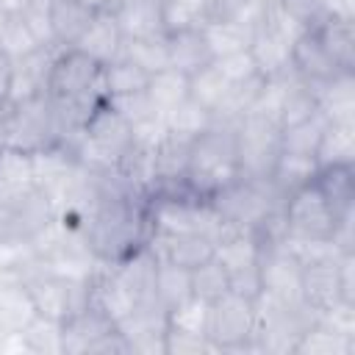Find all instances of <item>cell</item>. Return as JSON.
<instances>
[{
    "mask_svg": "<svg viewBox=\"0 0 355 355\" xmlns=\"http://www.w3.org/2000/svg\"><path fill=\"white\" fill-rule=\"evenodd\" d=\"M83 233L100 263H114L139 250L150 236L147 200L133 194L103 197L89 214Z\"/></svg>",
    "mask_w": 355,
    "mask_h": 355,
    "instance_id": "cell-1",
    "label": "cell"
},
{
    "mask_svg": "<svg viewBox=\"0 0 355 355\" xmlns=\"http://www.w3.org/2000/svg\"><path fill=\"white\" fill-rule=\"evenodd\" d=\"M239 178V158H236V130L233 125L214 122L189 144V166H186V189L208 200L230 180Z\"/></svg>",
    "mask_w": 355,
    "mask_h": 355,
    "instance_id": "cell-2",
    "label": "cell"
},
{
    "mask_svg": "<svg viewBox=\"0 0 355 355\" xmlns=\"http://www.w3.org/2000/svg\"><path fill=\"white\" fill-rule=\"evenodd\" d=\"M208 202L227 225L255 233L266 219H272L275 214L283 211L286 200L277 194V189L269 183V178L258 180V178H241L239 175L225 189L211 194Z\"/></svg>",
    "mask_w": 355,
    "mask_h": 355,
    "instance_id": "cell-3",
    "label": "cell"
},
{
    "mask_svg": "<svg viewBox=\"0 0 355 355\" xmlns=\"http://www.w3.org/2000/svg\"><path fill=\"white\" fill-rule=\"evenodd\" d=\"M31 247H33V252L44 269L67 275V277L89 280L100 269V261L94 258L83 227L69 225L58 216L31 239Z\"/></svg>",
    "mask_w": 355,
    "mask_h": 355,
    "instance_id": "cell-4",
    "label": "cell"
},
{
    "mask_svg": "<svg viewBox=\"0 0 355 355\" xmlns=\"http://www.w3.org/2000/svg\"><path fill=\"white\" fill-rule=\"evenodd\" d=\"M316 322V311L305 302H283L269 294L255 297V333L252 349L261 352H294L300 336Z\"/></svg>",
    "mask_w": 355,
    "mask_h": 355,
    "instance_id": "cell-5",
    "label": "cell"
},
{
    "mask_svg": "<svg viewBox=\"0 0 355 355\" xmlns=\"http://www.w3.org/2000/svg\"><path fill=\"white\" fill-rule=\"evenodd\" d=\"M22 286L33 302V311L55 322H64L92 302V277H67L39 266L22 280Z\"/></svg>",
    "mask_w": 355,
    "mask_h": 355,
    "instance_id": "cell-6",
    "label": "cell"
},
{
    "mask_svg": "<svg viewBox=\"0 0 355 355\" xmlns=\"http://www.w3.org/2000/svg\"><path fill=\"white\" fill-rule=\"evenodd\" d=\"M47 97L53 100H80L100 103L103 94V64L89 58L75 47H61L47 78Z\"/></svg>",
    "mask_w": 355,
    "mask_h": 355,
    "instance_id": "cell-7",
    "label": "cell"
},
{
    "mask_svg": "<svg viewBox=\"0 0 355 355\" xmlns=\"http://www.w3.org/2000/svg\"><path fill=\"white\" fill-rule=\"evenodd\" d=\"M233 130H236L239 175L266 180L280 155V125L269 116L244 114Z\"/></svg>",
    "mask_w": 355,
    "mask_h": 355,
    "instance_id": "cell-8",
    "label": "cell"
},
{
    "mask_svg": "<svg viewBox=\"0 0 355 355\" xmlns=\"http://www.w3.org/2000/svg\"><path fill=\"white\" fill-rule=\"evenodd\" d=\"M252 333H255V300L227 291L208 305L205 336L216 352L252 349Z\"/></svg>",
    "mask_w": 355,
    "mask_h": 355,
    "instance_id": "cell-9",
    "label": "cell"
},
{
    "mask_svg": "<svg viewBox=\"0 0 355 355\" xmlns=\"http://www.w3.org/2000/svg\"><path fill=\"white\" fill-rule=\"evenodd\" d=\"M283 222L288 236L302 239H333L336 227L344 222L336 208L327 202L322 189L316 186V178L286 197L283 202Z\"/></svg>",
    "mask_w": 355,
    "mask_h": 355,
    "instance_id": "cell-10",
    "label": "cell"
},
{
    "mask_svg": "<svg viewBox=\"0 0 355 355\" xmlns=\"http://www.w3.org/2000/svg\"><path fill=\"white\" fill-rule=\"evenodd\" d=\"M55 144V125H53V105L47 94H36L28 100L11 103V128H8V147L22 153H36Z\"/></svg>",
    "mask_w": 355,
    "mask_h": 355,
    "instance_id": "cell-11",
    "label": "cell"
},
{
    "mask_svg": "<svg viewBox=\"0 0 355 355\" xmlns=\"http://www.w3.org/2000/svg\"><path fill=\"white\" fill-rule=\"evenodd\" d=\"M258 277L261 291L283 302H302L300 280L302 263L283 244H258Z\"/></svg>",
    "mask_w": 355,
    "mask_h": 355,
    "instance_id": "cell-12",
    "label": "cell"
},
{
    "mask_svg": "<svg viewBox=\"0 0 355 355\" xmlns=\"http://www.w3.org/2000/svg\"><path fill=\"white\" fill-rule=\"evenodd\" d=\"M166 324H169V313L155 300H150V302L136 305L114 327L122 333V338L128 341L130 352H139V355H164Z\"/></svg>",
    "mask_w": 355,
    "mask_h": 355,
    "instance_id": "cell-13",
    "label": "cell"
},
{
    "mask_svg": "<svg viewBox=\"0 0 355 355\" xmlns=\"http://www.w3.org/2000/svg\"><path fill=\"white\" fill-rule=\"evenodd\" d=\"M147 250L161 263H175L183 269H194L202 261L214 258V244L200 233H166V230H150Z\"/></svg>",
    "mask_w": 355,
    "mask_h": 355,
    "instance_id": "cell-14",
    "label": "cell"
},
{
    "mask_svg": "<svg viewBox=\"0 0 355 355\" xmlns=\"http://www.w3.org/2000/svg\"><path fill=\"white\" fill-rule=\"evenodd\" d=\"M61 47H39L33 53H25L19 58H11L14 61V69H11V92H8V100L17 103V100H28V97H36V94H47V78H50V67L55 61Z\"/></svg>",
    "mask_w": 355,
    "mask_h": 355,
    "instance_id": "cell-15",
    "label": "cell"
},
{
    "mask_svg": "<svg viewBox=\"0 0 355 355\" xmlns=\"http://www.w3.org/2000/svg\"><path fill=\"white\" fill-rule=\"evenodd\" d=\"M300 294L308 308L316 313L333 311L341 305V286H338V258L327 261H313L302 266V280H300Z\"/></svg>",
    "mask_w": 355,
    "mask_h": 355,
    "instance_id": "cell-16",
    "label": "cell"
},
{
    "mask_svg": "<svg viewBox=\"0 0 355 355\" xmlns=\"http://www.w3.org/2000/svg\"><path fill=\"white\" fill-rule=\"evenodd\" d=\"M105 266H108V272L122 283V288H125L139 305L153 300L158 261H155V255L147 250V244H141L139 250H133V252H128L125 258H119V261H114V263H105Z\"/></svg>",
    "mask_w": 355,
    "mask_h": 355,
    "instance_id": "cell-17",
    "label": "cell"
},
{
    "mask_svg": "<svg viewBox=\"0 0 355 355\" xmlns=\"http://www.w3.org/2000/svg\"><path fill=\"white\" fill-rule=\"evenodd\" d=\"M122 33L116 28V19L111 14V8H100L94 11V17L89 19L86 31L80 33V39L75 42V50L86 53L89 58H94L97 64H111L114 58H119L122 53Z\"/></svg>",
    "mask_w": 355,
    "mask_h": 355,
    "instance_id": "cell-18",
    "label": "cell"
},
{
    "mask_svg": "<svg viewBox=\"0 0 355 355\" xmlns=\"http://www.w3.org/2000/svg\"><path fill=\"white\" fill-rule=\"evenodd\" d=\"M291 44L286 36H280L277 31L266 28L258 22L252 42H250V55L255 64V72L261 78H280L286 72H291Z\"/></svg>",
    "mask_w": 355,
    "mask_h": 355,
    "instance_id": "cell-19",
    "label": "cell"
},
{
    "mask_svg": "<svg viewBox=\"0 0 355 355\" xmlns=\"http://www.w3.org/2000/svg\"><path fill=\"white\" fill-rule=\"evenodd\" d=\"M111 327H114V322L108 316H103L89 302L83 311H78L61 322V355H86L89 347Z\"/></svg>",
    "mask_w": 355,
    "mask_h": 355,
    "instance_id": "cell-20",
    "label": "cell"
},
{
    "mask_svg": "<svg viewBox=\"0 0 355 355\" xmlns=\"http://www.w3.org/2000/svg\"><path fill=\"white\" fill-rule=\"evenodd\" d=\"M111 14L122 39H144L164 33L161 0H114Z\"/></svg>",
    "mask_w": 355,
    "mask_h": 355,
    "instance_id": "cell-21",
    "label": "cell"
},
{
    "mask_svg": "<svg viewBox=\"0 0 355 355\" xmlns=\"http://www.w3.org/2000/svg\"><path fill=\"white\" fill-rule=\"evenodd\" d=\"M291 69H294L302 80H308L311 86L324 83V80L341 75L338 67H336V64L330 61V55L324 53V47H322V42H319L316 31H305V33L291 44Z\"/></svg>",
    "mask_w": 355,
    "mask_h": 355,
    "instance_id": "cell-22",
    "label": "cell"
},
{
    "mask_svg": "<svg viewBox=\"0 0 355 355\" xmlns=\"http://www.w3.org/2000/svg\"><path fill=\"white\" fill-rule=\"evenodd\" d=\"M166 50H169V67L183 72L186 78L197 75L208 64H214V53L200 31H180V33H166Z\"/></svg>",
    "mask_w": 355,
    "mask_h": 355,
    "instance_id": "cell-23",
    "label": "cell"
},
{
    "mask_svg": "<svg viewBox=\"0 0 355 355\" xmlns=\"http://www.w3.org/2000/svg\"><path fill=\"white\" fill-rule=\"evenodd\" d=\"M316 105L327 122H355V75L341 72L313 86Z\"/></svg>",
    "mask_w": 355,
    "mask_h": 355,
    "instance_id": "cell-24",
    "label": "cell"
},
{
    "mask_svg": "<svg viewBox=\"0 0 355 355\" xmlns=\"http://www.w3.org/2000/svg\"><path fill=\"white\" fill-rule=\"evenodd\" d=\"M92 17H94V8L86 6L83 0H53L47 6V19L58 47H75V42L80 39Z\"/></svg>",
    "mask_w": 355,
    "mask_h": 355,
    "instance_id": "cell-25",
    "label": "cell"
},
{
    "mask_svg": "<svg viewBox=\"0 0 355 355\" xmlns=\"http://www.w3.org/2000/svg\"><path fill=\"white\" fill-rule=\"evenodd\" d=\"M324 53L338 67V72L355 75V19H338L327 17L319 28H313Z\"/></svg>",
    "mask_w": 355,
    "mask_h": 355,
    "instance_id": "cell-26",
    "label": "cell"
},
{
    "mask_svg": "<svg viewBox=\"0 0 355 355\" xmlns=\"http://www.w3.org/2000/svg\"><path fill=\"white\" fill-rule=\"evenodd\" d=\"M33 189H36V180H33L31 155L14 147L0 150V205L14 202Z\"/></svg>",
    "mask_w": 355,
    "mask_h": 355,
    "instance_id": "cell-27",
    "label": "cell"
},
{
    "mask_svg": "<svg viewBox=\"0 0 355 355\" xmlns=\"http://www.w3.org/2000/svg\"><path fill=\"white\" fill-rule=\"evenodd\" d=\"M313 158H316L319 169L352 166L355 164V122H327Z\"/></svg>",
    "mask_w": 355,
    "mask_h": 355,
    "instance_id": "cell-28",
    "label": "cell"
},
{
    "mask_svg": "<svg viewBox=\"0 0 355 355\" xmlns=\"http://www.w3.org/2000/svg\"><path fill=\"white\" fill-rule=\"evenodd\" d=\"M319 172V164L313 155H294V153H280L275 161V169L269 175V183L277 189V194L286 200L297 189L308 186Z\"/></svg>",
    "mask_w": 355,
    "mask_h": 355,
    "instance_id": "cell-29",
    "label": "cell"
},
{
    "mask_svg": "<svg viewBox=\"0 0 355 355\" xmlns=\"http://www.w3.org/2000/svg\"><path fill=\"white\" fill-rule=\"evenodd\" d=\"M316 186L336 208L341 219L352 216L355 208V166H324L316 172Z\"/></svg>",
    "mask_w": 355,
    "mask_h": 355,
    "instance_id": "cell-30",
    "label": "cell"
},
{
    "mask_svg": "<svg viewBox=\"0 0 355 355\" xmlns=\"http://www.w3.org/2000/svg\"><path fill=\"white\" fill-rule=\"evenodd\" d=\"M297 355H352L355 352V338L347 333H338L327 322L316 319L297 341L294 347Z\"/></svg>",
    "mask_w": 355,
    "mask_h": 355,
    "instance_id": "cell-31",
    "label": "cell"
},
{
    "mask_svg": "<svg viewBox=\"0 0 355 355\" xmlns=\"http://www.w3.org/2000/svg\"><path fill=\"white\" fill-rule=\"evenodd\" d=\"M36 316L33 302L22 283L0 286V341L6 336H19L22 327Z\"/></svg>",
    "mask_w": 355,
    "mask_h": 355,
    "instance_id": "cell-32",
    "label": "cell"
},
{
    "mask_svg": "<svg viewBox=\"0 0 355 355\" xmlns=\"http://www.w3.org/2000/svg\"><path fill=\"white\" fill-rule=\"evenodd\" d=\"M153 300L169 313L178 305H183L186 300H191V269L175 266V263H161L155 269V288H153Z\"/></svg>",
    "mask_w": 355,
    "mask_h": 355,
    "instance_id": "cell-33",
    "label": "cell"
},
{
    "mask_svg": "<svg viewBox=\"0 0 355 355\" xmlns=\"http://www.w3.org/2000/svg\"><path fill=\"white\" fill-rule=\"evenodd\" d=\"M144 92H147L150 103L155 105V111H158L161 116H166L175 105H180V103L189 97V78H186L183 72L166 67V69L150 75V83H147Z\"/></svg>",
    "mask_w": 355,
    "mask_h": 355,
    "instance_id": "cell-34",
    "label": "cell"
},
{
    "mask_svg": "<svg viewBox=\"0 0 355 355\" xmlns=\"http://www.w3.org/2000/svg\"><path fill=\"white\" fill-rule=\"evenodd\" d=\"M147 83H150V75L122 55L103 67V94L105 97L136 94V92H144Z\"/></svg>",
    "mask_w": 355,
    "mask_h": 355,
    "instance_id": "cell-35",
    "label": "cell"
},
{
    "mask_svg": "<svg viewBox=\"0 0 355 355\" xmlns=\"http://www.w3.org/2000/svg\"><path fill=\"white\" fill-rule=\"evenodd\" d=\"M122 58L141 67L147 75H155L169 67V50H166V33L144 36V39H125L122 42Z\"/></svg>",
    "mask_w": 355,
    "mask_h": 355,
    "instance_id": "cell-36",
    "label": "cell"
},
{
    "mask_svg": "<svg viewBox=\"0 0 355 355\" xmlns=\"http://www.w3.org/2000/svg\"><path fill=\"white\" fill-rule=\"evenodd\" d=\"M164 119H166V133L183 139V141H194L202 130H208L214 125L211 111L202 108L200 103H194L191 97H186L180 105H175Z\"/></svg>",
    "mask_w": 355,
    "mask_h": 355,
    "instance_id": "cell-37",
    "label": "cell"
},
{
    "mask_svg": "<svg viewBox=\"0 0 355 355\" xmlns=\"http://www.w3.org/2000/svg\"><path fill=\"white\" fill-rule=\"evenodd\" d=\"M327 128V119L322 111L311 114L302 122H294L288 128H280V153H294V155H313L316 144Z\"/></svg>",
    "mask_w": 355,
    "mask_h": 355,
    "instance_id": "cell-38",
    "label": "cell"
},
{
    "mask_svg": "<svg viewBox=\"0 0 355 355\" xmlns=\"http://www.w3.org/2000/svg\"><path fill=\"white\" fill-rule=\"evenodd\" d=\"M161 22L164 33L200 31L208 22L205 0H161Z\"/></svg>",
    "mask_w": 355,
    "mask_h": 355,
    "instance_id": "cell-39",
    "label": "cell"
},
{
    "mask_svg": "<svg viewBox=\"0 0 355 355\" xmlns=\"http://www.w3.org/2000/svg\"><path fill=\"white\" fill-rule=\"evenodd\" d=\"M22 347L25 352H33V355H61V322L55 319H47V316H33L22 333Z\"/></svg>",
    "mask_w": 355,
    "mask_h": 355,
    "instance_id": "cell-40",
    "label": "cell"
},
{
    "mask_svg": "<svg viewBox=\"0 0 355 355\" xmlns=\"http://www.w3.org/2000/svg\"><path fill=\"white\" fill-rule=\"evenodd\" d=\"M227 89H230V80H227L214 64H208L205 69H200L197 75L189 78V97H191L194 103H200L202 108H208L211 116H214V111L222 105Z\"/></svg>",
    "mask_w": 355,
    "mask_h": 355,
    "instance_id": "cell-41",
    "label": "cell"
},
{
    "mask_svg": "<svg viewBox=\"0 0 355 355\" xmlns=\"http://www.w3.org/2000/svg\"><path fill=\"white\" fill-rule=\"evenodd\" d=\"M227 291H230V280H227L225 266L216 258H208L191 269V297L214 302Z\"/></svg>",
    "mask_w": 355,
    "mask_h": 355,
    "instance_id": "cell-42",
    "label": "cell"
},
{
    "mask_svg": "<svg viewBox=\"0 0 355 355\" xmlns=\"http://www.w3.org/2000/svg\"><path fill=\"white\" fill-rule=\"evenodd\" d=\"M39 47H42V44H39L36 36L31 33V28L25 25L22 14H19V11H11V19H8V25H6L0 50H6L11 58H19V55L33 53V50H39Z\"/></svg>",
    "mask_w": 355,
    "mask_h": 355,
    "instance_id": "cell-43",
    "label": "cell"
},
{
    "mask_svg": "<svg viewBox=\"0 0 355 355\" xmlns=\"http://www.w3.org/2000/svg\"><path fill=\"white\" fill-rule=\"evenodd\" d=\"M202 352H216L214 344L208 341V336L189 333V330H180V327L166 324L164 355H202Z\"/></svg>",
    "mask_w": 355,
    "mask_h": 355,
    "instance_id": "cell-44",
    "label": "cell"
},
{
    "mask_svg": "<svg viewBox=\"0 0 355 355\" xmlns=\"http://www.w3.org/2000/svg\"><path fill=\"white\" fill-rule=\"evenodd\" d=\"M105 100L130 122V128H136V125H141V122H147V119L161 116V114L155 111V105L150 103L147 92H136V94H125V97H105Z\"/></svg>",
    "mask_w": 355,
    "mask_h": 355,
    "instance_id": "cell-45",
    "label": "cell"
},
{
    "mask_svg": "<svg viewBox=\"0 0 355 355\" xmlns=\"http://www.w3.org/2000/svg\"><path fill=\"white\" fill-rule=\"evenodd\" d=\"M277 6H280L291 19H297L305 31H313V28H319V25L327 19L324 0H277Z\"/></svg>",
    "mask_w": 355,
    "mask_h": 355,
    "instance_id": "cell-46",
    "label": "cell"
},
{
    "mask_svg": "<svg viewBox=\"0 0 355 355\" xmlns=\"http://www.w3.org/2000/svg\"><path fill=\"white\" fill-rule=\"evenodd\" d=\"M214 67H216L230 83H239V80H247V78L258 75L250 50H239V53H230V55H219V58H214Z\"/></svg>",
    "mask_w": 355,
    "mask_h": 355,
    "instance_id": "cell-47",
    "label": "cell"
},
{
    "mask_svg": "<svg viewBox=\"0 0 355 355\" xmlns=\"http://www.w3.org/2000/svg\"><path fill=\"white\" fill-rule=\"evenodd\" d=\"M86 355H130V347H128V341L122 338V333H119L116 327H111L108 333H103V336L89 347Z\"/></svg>",
    "mask_w": 355,
    "mask_h": 355,
    "instance_id": "cell-48",
    "label": "cell"
},
{
    "mask_svg": "<svg viewBox=\"0 0 355 355\" xmlns=\"http://www.w3.org/2000/svg\"><path fill=\"white\" fill-rule=\"evenodd\" d=\"M252 0H205L208 19H236L250 8Z\"/></svg>",
    "mask_w": 355,
    "mask_h": 355,
    "instance_id": "cell-49",
    "label": "cell"
},
{
    "mask_svg": "<svg viewBox=\"0 0 355 355\" xmlns=\"http://www.w3.org/2000/svg\"><path fill=\"white\" fill-rule=\"evenodd\" d=\"M11 69H14V61L6 50H0V103L8 100V92H11Z\"/></svg>",
    "mask_w": 355,
    "mask_h": 355,
    "instance_id": "cell-50",
    "label": "cell"
},
{
    "mask_svg": "<svg viewBox=\"0 0 355 355\" xmlns=\"http://www.w3.org/2000/svg\"><path fill=\"white\" fill-rule=\"evenodd\" d=\"M327 17H338V19H355V6L352 0H324Z\"/></svg>",
    "mask_w": 355,
    "mask_h": 355,
    "instance_id": "cell-51",
    "label": "cell"
},
{
    "mask_svg": "<svg viewBox=\"0 0 355 355\" xmlns=\"http://www.w3.org/2000/svg\"><path fill=\"white\" fill-rule=\"evenodd\" d=\"M8 128H11V100L0 103V150L8 147Z\"/></svg>",
    "mask_w": 355,
    "mask_h": 355,
    "instance_id": "cell-52",
    "label": "cell"
},
{
    "mask_svg": "<svg viewBox=\"0 0 355 355\" xmlns=\"http://www.w3.org/2000/svg\"><path fill=\"white\" fill-rule=\"evenodd\" d=\"M8 19H11V11L0 6V42H3V33H6V25H8Z\"/></svg>",
    "mask_w": 355,
    "mask_h": 355,
    "instance_id": "cell-53",
    "label": "cell"
},
{
    "mask_svg": "<svg viewBox=\"0 0 355 355\" xmlns=\"http://www.w3.org/2000/svg\"><path fill=\"white\" fill-rule=\"evenodd\" d=\"M0 6L8 8V11H19L22 6H28V0H0Z\"/></svg>",
    "mask_w": 355,
    "mask_h": 355,
    "instance_id": "cell-54",
    "label": "cell"
},
{
    "mask_svg": "<svg viewBox=\"0 0 355 355\" xmlns=\"http://www.w3.org/2000/svg\"><path fill=\"white\" fill-rule=\"evenodd\" d=\"M86 6H92L94 11H100V8H111L114 6V0H83Z\"/></svg>",
    "mask_w": 355,
    "mask_h": 355,
    "instance_id": "cell-55",
    "label": "cell"
},
{
    "mask_svg": "<svg viewBox=\"0 0 355 355\" xmlns=\"http://www.w3.org/2000/svg\"><path fill=\"white\" fill-rule=\"evenodd\" d=\"M28 3H31V6H39V8H47L53 0H28Z\"/></svg>",
    "mask_w": 355,
    "mask_h": 355,
    "instance_id": "cell-56",
    "label": "cell"
}]
</instances>
